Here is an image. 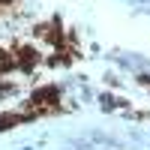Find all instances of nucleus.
Listing matches in <instances>:
<instances>
[{
	"label": "nucleus",
	"mask_w": 150,
	"mask_h": 150,
	"mask_svg": "<svg viewBox=\"0 0 150 150\" xmlns=\"http://www.w3.org/2000/svg\"><path fill=\"white\" fill-rule=\"evenodd\" d=\"M12 63H15L18 69H24V72H33L36 66L42 63V54L36 51L33 45H18L15 54H12Z\"/></svg>",
	"instance_id": "1"
},
{
	"label": "nucleus",
	"mask_w": 150,
	"mask_h": 150,
	"mask_svg": "<svg viewBox=\"0 0 150 150\" xmlns=\"http://www.w3.org/2000/svg\"><path fill=\"white\" fill-rule=\"evenodd\" d=\"M12 66H15V63H12V54H9V51H3V48H0V75H3V72H9Z\"/></svg>",
	"instance_id": "3"
},
{
	"label": "nucleus",
	"mask_w": 150,
	"mask_h": 150,
	"mask_svg": "<svg viewBox=\"0 0 150 150\" xmlns=\"http://www.w3.org/2000/svg\"><path fill=\"white\" fill-rule=\"evenodd\" d=\"M12 3H18V0H0V6H12Z\"/></svg>",
	"instance_id": "4"
},
{
	"label": "nucleus",
	"mask_w": 150,
	"mask_h": 150,
	"mask_svg": "<svg viewBox=\"0 0 150 150\" xmlns=\"http://www.w3.org/2000/svg\"><path fill=\"white\" fill-rule=\"evenodd\" d=\"M24 120V114H18V111H9V114L0 117V129H9V126H18V123Z\"/></svg>",
	"instance_id": "2"
}]
</instances>
